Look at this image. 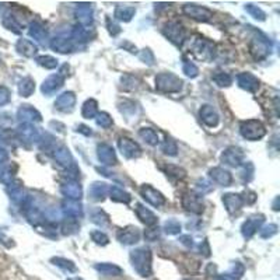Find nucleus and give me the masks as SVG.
<instances>
[{
  "instance_id": "nucleus-15",
  "label": "nucleus",
  "mask_w": 280,
  "mask_h": 280,
  "mask_svg": "<svg viewBox=\"0 0 280 280\" xmlns=\"http://www.w3.org/2000/svg\"><path fill=\"white\" fill-rule=\"evenodd\" d=\"M76 104V97L73 93H63L59 98L56 100L55 107L62 112H70L73 110Z\"/></svg>"
},
{
  "instance_id": "nucleus-31",
  "label": "nucleus",
  "mask_w": 280,
  "mask_h": 280,
  "mask_svg": "<svg viewBox=\"0 0 280 280\" xmlns=\"http://www.w3.org/2000/svg\"><path fill=\"white\" fill-rule=\"evenodd\" d=\"M139 136L143 139L146 143L151 144V146H156L158 143V136L157 133L150 128H143V129L139 130Z\"/></svg>"
},
{
  "instance_id": "nucleus-51",
  "label": "nucleus",
  "mask_w": 280,
  "mask_h": 280,
  "mask_svg": "<svg viewBox=\"0 0 280 280\" xmlns=\"http://www.w3.org/2000/svg\"><path fill=\"white\" fill-rule=\"evenodd\" d=\"M181 242H182V244H185L186 246H189V248L193 245V242H192V238L189 237V235H184V237H181Z\"/></svg>"
},
{
  "instance_id": "nucleus-25",
  "label": "nucleus",
  "mask_w": 280,
  "mask_h": 280,
  "mask_svg": "<svg viewBox=\"0 0 280 280\" xmlns=\"http://www.w3.org/2000/svg\"><path fill=\"white\" fill-rule=\"evenodd\" d=\"M17 51L24 56H28V58H33V56L37 55L35 44L33 41H28V40H20L17 42Z\"/></svg>"
},
{
  "instance_id": "nucleus-9",
  "label": "nucleus",
  "mask_w": 280,
  "mask_h": 280,
  "mask_svg": "<svg viewBox=\"0 0 280 280\" xmlns=\"http://www.w3.org/2000/svg\"><path fill=\"white\" fill-rule=\"evenodd\" d=\"M242 158H244V154L237 147H230L221 154V161L230 167H239L242 163Z\"/></svg>"
},
{
  "instance_id": "nucleus-5",
  "label": "nucleus",
  "mask_w": 280,
  "mask_h": 280,
  "mask_svg": "<svg viewBox=\"0 0 280 280\" xmlns=\"http://www.w3.org/2000/svg\"><path fill=\"white\" fill-rule=\"evenodd\" d=\"M163 33L175 45H181L185 41V30L179 23H168L163 30Z\"/></svg>"
},
{
  "instance_id": "nucleus-29",
  "label": "nucleus",
  "mask_w": 280,
  "mask_h": 280,
  "mask_svg": "<svg viewBox=\"0 0 280 280\" xmlns=\"http://www.w3.org/2000/svg\"><path fill=\"white\" fill-rule=\"evenodd\" d=\"M135 14V9L130 6H118L115 10V17L118 20L130 21Z\"/></svg>"
},
{
  "instance_id": "nucleus-21",
  "label": "nucleus",
  "mask_w": 280,
  "mask_h": 280,
  "mask_svg": "<svg viewBox=\"0 0 280 280\" xmlns=\"http://www.w3.org/2000/svg\"><path fill=\"white\" fill-rule=\"evenodd\" d=\"M19 118H20L21 121H24V123L41 121L40 112L35 110V108H33V107H30V105H24L23 108H20V111H19Z\"/></svg>"
},
{
  "instance_id": "nucleus-11",
  "label": "nucleus",
  "mask_w": 280,
  "mask_h": 280,
  "mask_svg": "<svg viewBox=\"0 0 280 280\" xmlns=\"http://www.w3.org/2000/svg\"><path fill=\"white\" fill-rule=\"evenodd\" d=\"M118 239L125 244V245H132V244H136L139 238H140V232H139V228L136 227H126V228H122L121 231H118Z\"/></svg>"
},
{
  "instance_id": "nucleus-1",
  "label": "nucleus",
  "mask_w": 280,
  "mask_h": 280,
  "mask_svg": "<svg viewBox=\"0 0 280 280\" xmlns=\"http://www.w3.org/2000/svg\"><path fill=\"white\" fill-rule=\"evenodd\" d=\"M132 265L135 267L137 273L143 277H147L151 274V253L146 248H139L130 253Z\"/></svg>"
},
{
  "instance_id": "nucleus-42",
  "label": "nucleus",
  "mask_w": 280,
  "mask_h": 280,
  "mask_svg": "<svg viewBox=\"0 0 280 280\" xmlns=\"http://www.w3.org/2000/svg\"><path fill=\"white\" fill-rule=\"evenodd\" d=\"M164 230L168 234H178V232L181 231V224H179V221H177V220H168L165 223Z\"/></svg>"
},
{
  "instance_id": "nucleus-43",
  "label": "nucleus",
  "mask_w": 280,
  "mask_h": 280,
  "mask_svg": "<svg viewBox=\"0 0 280 280\" xmlns=\"http://www.w3.org/2000/svg\"><path fill=\"white\" fill-rule=\"evenodd\" d=\"M97 125L101 126V128H110L112 125V119L108 114L101 112V114H98V118H97Z\"/></svg>"
},
{
  "instance_id": "nucleus-32",
  "label": "nucleus",
  "mask_w": 280,
  "mask_h": 280,
  "mask_svg": "<svg viewBox=\"0 0 280 280\" xmlns=\"http://www.w3.org/2000/svg\"><path fill=\"white\" fill-rule=\"evenodd\" d=\"M55 158L58 160V163L62 165H65V167H69V165L72 164L73 161H72V156H70V153L66 147H59L55 153Z\"/></svg>"
},
{
  "instance_id": "nucleus-50",
  "label": "nucleus",
  "mask_w": 280,
  "mask_h": 280,
  "mask_svg": "<svg viewBox=\"0 0 280 280\" xmlns=\"http://www.w3.org/2000/svg\"><path fill=\"white\" fill-rule=\"evenodd\" d=\"M140 58H142L143 61H147V59H149V65H153V61H154V58H153V54H151L149 49H144L143 52L140 54Z\"/></svg>"
},
{
  "instance_id": "nucleus-27",
  "label": "nucleus",
  "mask_w": 280,
  "mask_h": 280,
  "mask_svg": "<svg viewBox=\"0 0 280 280\" xmlns=\"http://www.w3.org/2000/svg\"><path fill=\"white\" fill-rule=\"evenodd\" d=\"M82 114L86 119H93L98 114V104L94 100H87L83 105Z\"/></svg>"
},
{
  "instance_id": "nucleus-54",
  "label": "nucleus",
  "mask_w": 280,
  "mask_h": 280,
  "mask_svg": "<svg viewBox=\"0 0 280 280\" xmlns=\"http://www.w3.org/2000/svg\"><path fill=\"white\" fill-rule=\"evenodd\" d=\"M68 280H83V279H79V277H73V279H68Z\"/></svg>"
},
{
  "instance_id": "nucleus-36",
  "label": "nucleus",
  "mask_w": 280,
  "mask_h": 280,
  "mask_svg": "<svg viewBox=\"0 0 280 280\" xmlns=\"http://www.w3.org/2000/svg\"><path fill=\"white\" fill-rule=\"evenodd\" d=\"M52 262H54V265L62 267V269H65V270H68V272H76V270H77L75 263H73L72 260L63 259V258H54Z\"/></svg>"
},
{
  "instance_id": "nucleus-24",
  "label": "nucleus",
  "mask_w": 280,
  "mask_h": 280,
  "mask_svg": "<svg viewBox=\"0 0 280 280\" xmlns=\"http://www.w3.org/2000/svg\"><path fill=\"white\" fill-rule=\"evenodd\" d=\"M110 192V186L104 182H94L90 188V196L93 200H103L104 196Z\"/></svg>"
},
{
  "instance_id": "nucleus-10",
  "label": "nucleus",
  "mask_w": 280,
  "mask_h": 280,
  "mask_svg": "<svg viewBox=\"0 0 280 280\" xmlns=\"http://www.w3.org/2000/svg\"><path fill=\"white\" fill-rule=\"evenodd\" d=\"M140 192H142V196L146 199V202H147V203L156 206V207L164 205V202H165L164 196H163V195H161V193H160L158 191H156L154 188L149 186V185H144L143 188L140 189Z\"/></svg>"
},
{
  "instance_id": "nucleus-49",
  "label": "nucleus",
  "mask_w": 280,
  "mask_h": 280,
  "mask_svg": "<svg viewBox=\"0 0 280 280\" xmlns=\"http://www.w3.org/2000/svg\"><path fill=\"white\" fill-rule=\"evenodd\" d=\"M10 100V91L6 87H0V105L9 103Z\"/></svg>"
},
{
  "instance_id": "nucleus-40",
  "label": "nucleus",
  "mask_w": 280,
  "mask_h": 280,
  "mask_svg": "<svg viewBox=\"0 0 280 280\" xmlns=\"http://www.w3.org/2000/svg\"><path fill=\"white\" fill-rule=\"evenodd\" d=\"M164 170L167 172V175L177 178V179H181V178L185 177V171L177 167V165H167Z\"/></svg>"
},
{
  "instance_id": "nucleus-47",
  "label": "nucleus",
  "mask_w": 280,
  "mask_h": 280,
  "mask_svg": "<svg viewBox=\"0 0 280 280\" xmlns=\"http://www.w3.org/2000/svg\"><path fill=\"white\" fill-rule=\"evenodd\" d=\"M277 232V225L276 224H270V225H266L265 228H262L260 230V237H263V238H267V237H272Z\"/></svg>"
},
{
  "instance_id": "nucleus-16",
  "label": "nucleus",
  "mask_w": 280,
  "mask_h": 280,
  "mask_svg": "<svg viewBox=\"0 0 280 280\" xmlns=\"http://www.w3.org/2000/svg\"><path fill=\"white\" fill-rule=\"evenodd\" d=\"M61 191L70 200H77V199L82 198V188L75 181H68L66 184L62 185Z\"/></svg>"
},
{
  "instance_id": "nucleus-28",
  "label": "nucleus",
  "mask_w": 280,
  "mask_h": 280,
  "mask_svg": "<svg viewBox=\"0 0 280 280\" xmlns=\"http://www.w3.org/2000/svg\"><path fill=\"white\" fill-rule=\"evenodd\" d=\"M80 228V225H79V221L75 217H66V219L63 220V223H62V230H63V234H75L77 232V230Z\"/></svg>"
},
{
  "instance_id": "nucleus-26",
  "label": "nucleus",
  "mask_w": 280,
  "mask_h": 280,
  "mask_svg": "<svg viewBox=\"0 0 280 280\" xmlns=\"http://www.w3.org/2000/svg\"><path fill=\"white\" fill-rule=\"evenodd\" d=\"M96 269L100 273L107 274V276H119V274H122V269L116 266V265H112V263H98V265H96Z\"/></svg>"
},
{
  "instance_id": "nucleus-23",
  "label": "nucleus",
  "mask_w": 280,
  "mask_h": 280,
  "mask_svg": "<svg viewBox=\"0 0 280 280\" xmlns=\"http://www.w3.org/2000/svg\"><path fill=\"white\" fill-rule=\"evenodd\" d=\"M136 214L139 219L143 221L146 225H154L157 223V217L156 214L149 210L147 207H144L143 205H137L136 207Z\"/></svg>"
},
{
  "instance_id": "nucleus-48",
  "label": "nucleus",
  "mask_w": 280,
  "mask_h": 280,
  "mask_svg": "<svg viewBox=\"0 0 280 280\" xmlns=\"http://www.w3.org/2000/svg\"><path fill=\"white\" fill-rule=\"evenodd\" d=\"M158 235H160L158 228H150V230H147V231L144 232V237H146V239H149V241H156L158 238Z\"/></svg>"
},
{
  "instance_id": "nucleus-41",
  "label": "nucleus",
  "mask_w": 280,
  "mask_h": 280,
  "mask_svg": "<svg viewBox=\"0 0 280 280\" xmlns=\"http://www.w3.org/2000/svg\"><path fill=\"white\" fill-rule=\"evenodd\" d=\"M37 61H38V63L41 66L47 69H55L58 66V61H56L55 58H52V56H40Z\"/></svg>"
},
{
  "instance_id": "nucleus-19",
  "label": "nucleus",
  "mask_w": 280,
  "mask_h": 280,
  "mask_svg": "<svg viewBox=\"0 0 280 280\" xmlns=\"http://www.w3.org/2000/svg\"><path fill=\"white\" fill-rule=\"evenodd\" d=\"M210 177H212L214 182L223 185V186H230L232 182L231 174L227 170H224V168H220V167L210 170Z\"/></svg>"
},
{
  "instance_id": "nucleus-14",
  "label": "nucleus",
  "mask_w": 280,
  "mask_h": 280,
  "mask_svg": "<svg viewBox=\"0 0 280 280\" xmlns=\"http://www.w3.org/2000/svg\"><path fill=\"white\" fill-rule=\"evenodd\" d=\"M98 158L100 161L105 165H114L116 164V156L114 149L111 147L110 144H100L98 146Z\"/></svg>"
},
{
  "instance_id": "nucleus-3",
  "label": "nucleus",
  "mask_w": 280,
  "mask_h": 280,
  "mask_svg": "<svg viewBox=\"0 0 280 280\" xmlns=\"http://www.w3.org/2000/svg\"><path fill=\"white\" fill-rule=\"evenodd\" d=\"M239 130H241V135L248 140H258L266 133L265 126L256 119H249V121L242 122L239 126Z\"/></svg>"
},
{
  "instance_id": "nucleus-30",
  "label": "nucleus",
  "mask_w": 280,
  "mask_h": 280,
  "mask_svg": "<svg viewBox=\"0 0 280 280\" xmlns=\"http://www.w3.org/2000/svg\"><path fill=\"white\" fill-rule=\"evenodd\" d=\"M110 193H111V199L115 200V202H121V203H129L130 202V196L126 193V192L118 188V186H112L110 188Z\"/></svg>"
},
{
  "instance_id": "nucleus-18",
  "label": "nucleus",
  "mask_w": 280,
  "mask_h": 280,
  "mask_svg": "<svg viewBox=\"0 0 280 280\" xmlns=\"http://www.w3.org/2000/svg\"><path fill=\"white\" fill-rule=\"evenodd\" d=\"M262 221H263V217L262 216H253L251 219H248L242 225V234H244V237L245 238H251L255 232L258 231L260 228V224H262Z\"/></svg>"
},
{
  "instance_id": "nucleus-39",
  "label": "nucleus",
  "mask_w": 280,
  "mask_h": 280,
  "mask_svg": "<svg viewBox=\"0 0 280 280\" xmlns=\"http://www.w3.org/2000/svg\"><path fill=\"white\" fill-rule=\"evenodd\" d=\"M161 150L164 151L165 154H168V156H175L178 151V147L177 144L174 140H171V139H167L164 143L161 144Z\"/></svg>"
},
{
  "instance_id": "nucleus-44",
  "label": "nucleus",
  "mask_w": 280,
  "mask_h": 280,
  "mask_svg": "<svg viewBox=\"0 0 280 280\" xmlns=\"http://www.w3.org/2000/svg\"><path fill=\"white\" fill-rule=\"evenodd\" d=\"M91 238H93V241H96L97 244H100V245H107L108 244V237L101 230L91 232Z\"/></svg>"
},
{
  "instance_id": "nucleus-53",
  "label": "nucleus",
  "mask_w": 280,
  "mask_h": 280,
  "mask_svg": "<svg viewBox=\"0 0 280 280\" xmlns=\"http://www.w3.org/2000/svg\"><path fill=\"white\" fill-rule=\"evenodd\" d=\"M214 280H227V279H225L224 276H217V277H216Z\"/></svg>"
},
{
  "instance_id": "nucleus-37",
  "label": "nucleus",
  "mask_w": 280,
  "mask_h": 280,
  "mask_svg": "<svg viewBox=\"0 0 280 280\" xmlns=\"http://www.w3.org/2000/svg\"><path fill=\"white\" fill-rule=\"evenodd\" d=\"M242 274H244V266H242L239 262L234 263V265L231 266V269L227 272V276L234 280H239L241 277H242Z\"/></svg>"
},
{
  "instance_id": "nucleus-6",
  "label": "nucleus",
  "mask_w": 280,
  "mask_h": 280,
  "mask_svg": "<svg viewBox=\"0 0 280 280\" xmlns=\"http://www.w3.org/2000/svg\"><path fill=\"white\" fill-rule=\"evenodd\" d=\"M182 12H184L188 17H191L193 20L198 21H209L213 17V13L209 9L202 6H196V5H186V6H184V9H182Z\"/></svg>"
},
{
  "instance_id": "nucleus-46",
  "label": "nucleus",
  "mask_w": 280,
  "mask_h": 280,
  "mask_svg": "<svg viewBox=\"0 0 280 280\" xmlns=\"http://www.w3.org/2000/svg\"><path fill=\"white\" fill-rule=\"evenodd\" d=\"M246 10L252 14L256 20H258V19H259V20H265V13H263L260 9H258L256 6H253V5H248V6H246Z\"/></svg>"
},
{
  "instance_id": "nucleus-4",
  "label": "nucleus",
  "mask_w": 280,
  "mask_h": 280,
  "mask_svg": "<svg viewBox=\"0 0 280 280\" xmlns=\"http://www.w3.org/2000/svg\"><path fill=\"white\" fill-rule=\"evenodd\" d=\"M249 52L256 61L266 58L269 55V52H270V41L267 40L265 35L255 37L251 41V44H249Z\"/></svg>"
},
{
  "instance_id": "nucleus-8",
  "label": "nucleus",
  "mask_w": 280,
  "mask_h": 280,
  "mask_svg": "<svg viewBox=\"0 0 280 280\" xmlns=\"http://www.w3.org/2000/svg\"><path fill=\"white\" fill-rule=\"evenodd\" d=\"M182 206L186 210L192 213H202L203 212V202L200 199V195L198 193H186L182 198Z\"/></svg>"
},
{
  "instance_id": "nucleus-12",
  "label": "nucleus",
  "mask_w": 280,
  "mask_h": 280,
  "mask_svg": "<svg viewBox=\"0 0 280 280\" xmlns=\"http://www.w3.org/2000/svg\"><path fill=\"white\" fill-rule=\"evenodd\" d=\"M237 82L241 89L246 90L249 93H255L259 87V80L251 73H241L237 76Z\"/></svg>"
},
{
  "instance_id": "nucleus-33",
  "label": "nucleus",
  "mask_w": 280,
  "mask_h": 280,
  "mask_svg": "<svg viewBox=\"0 0 280 280\" xmlns=\"http://www.w3.org/2000/svg\"><path fill=\"white\" fill-rule=\"evenodd\" d=\"M34 90L35 83L33 82V79H30V77H26V79L20 83V86H19V91H20V94L23 97H30L34 93Z\"/></svg>"
},
{
  "instance_id": "nucleus-13",
  "label": "nucleus",
  "mask_w": 280,
  "mask_h": 280,
  "mask_svg": "<svg viewBox=\"0 0 280 280\" xmlns=\"http://www.w3.org/2000/svg\"><path fill=\"white\" fill-rule=\"evenodd\" d=\"M63 82H65V77H62L59 73L49 76L48 79L44 82V84H42V93L44 94H54L55 91H58L63 86Z\"/></svg>"
},
{
  "instance_id": "nucleus-22",
  "label": "nucleus",
  "mask_w": 280,
  "mask_h": 280,
  "mask_svg": "<svg viewBox=\"0 0 280 280\" xmlns=\"http://www.w3.org/2000/svg\"><path fill=\"white\" fill-rule=\"evenodd\" d=\"M20 137L23 140H27V142H37L40 140V135H38V130L35 129L31 123H23L19 129Z\"/></svg>"
},
{
  "instance_id": "nucleus-35",
  "label": "nucleus",
  "mask_w": 280,
  "mask_h": 280,
  "mask_svg": "<svg viewBox=\"0 0 280 280\" xmlns=\"http://www.w3.org/2000/svg\"><path fill=\"white\" fill-rule=\"evenodd\" d=\"M213 80L214 83L220 86V87H227V86H230L232 82L231 76L228 75V73H224V72H219V73H216V75L213 76Z\"/></svg>"
},
{
  "instance_id": "nucleus-52",
  "label": "nucleus",
  "mask_w": 280,
  "mask_h": 280,
  "mask_svg": "<svg viewBox=\"0 0 280 280\" xmlns=\"http://www.w3.org/2000/svg\"><path fill=\"white\" fill-rule=\"evenodd\" d=\"M7 158H9V156H7V151L5 150V149H0V164H2V163H5Z\"/></svg>"
},
{
  "instance_id": "nucleus-2",
  "label": "nucleus",
  "mask_w": 280,
  "mask_h": 280,
  "mask_svg": "<svg viewBox=\"0 0 280 280\" xmlns=\"http://www.w3.org/2000/svg\"><path fill=\"white\" fill-rule=\"evenodd\" d=\"M156 87L163 93H177L182 87V80L172 73H160L156 77Z\"/></svg>"
},
{
  "instance_id": "nucleus-17",
  "label": "nucleus",
  "mask_w": 280,
  "mask_h": 280,
  "mask_svg": "<svg viewBox=\"0 0 280 280\" xmlns=\"http://www.w3.org/2000/svg\"><path fill=\"white\" fill-rule=\"evenodd\" d=\"M223 203H224L225 209L228 213H235L241 209V206L244 203L242 196L235 195V193H227L223 196Z\"/></svg>"
},
{
  "instance_id": "nucleus-7",
  "label": "nucleus",
  "mask_w": 280,
  "mask_h": 280,
  "mask_svg": "<svg viewBox=\"0 0 280 280\" xmlns=\"http://www.w3.org/2000/svg\"><path fill=\"white\" fill-rule=\"evenodd\" d=\"M118 147H119L121 153H122L126 158H136L142 154V150H140V147L137 146V143H135L133 140H130L128 137L119 139Z\"/></svg>"
},
{
  "instance_id": "nucleus-45",
  "label": "nucleus",
  "mask_w": 280,
  "mask_h": 280,
  "mask_svg": "<svg viewBox=\"0 0 280 280\" xmlns=\"http://www.w3.org/2000/svg\"><path fill=\"white\" fill-rule=\"evenodd\" d=\"M184 73L188 76V77H196L199 73V69L196 68V65H193L192 62H185Z\"/></svg>"
},
{
  "instance_id": "nucleus-34",
  "label": "nucleus",
  "mask_w": 280,
  "mask_h": 280,
  "mask_svg": "<svg viewBox=\"0 0 280 280\" xmlns=\"http://www.w3.org/2000/svg\"><path fill=\"white\" fill-rule=\"evenodd\" d=\"M30 35L34 38L35 41L38 42H44L45 41V38H47V33H45V30H44L38 23H33V24L30 26Z\"/></svg>"
},
{
  "instance_id": "nucleus-20",
  "label": "nucleus",
  "mask_w": 280,
  "mask_h": 280,
  "mask_svg": "<svg viewBox=\"0 0 280 280\" xmlns=\"http://www.w3.org/2000/svg\"><path fill=\"white\" fill-rule=\"evenodd\" d=\"M200 118H202V121L207 125V126H216L217 123H219V115H217V112L214 111L213 107L210 105H205L202 110H200Z\"/></svg>"
},
{
  "instance_id": "nucleus-38",
  "label": "nucleus",
  "mask_w": 280,
  "mask_h": 280,
  "mask_svg": "<svg viewBox=\"0 0 280 280\" xmlns=\"http://www.w3.org/2000/svg\"><path fill=\"white\" fill-rule=\"evenodd\" d=\"M110 217L103 212V210H96V212L91 214V220L98 225H107L110 223Z\"/></svg>"
}]
</instances>
